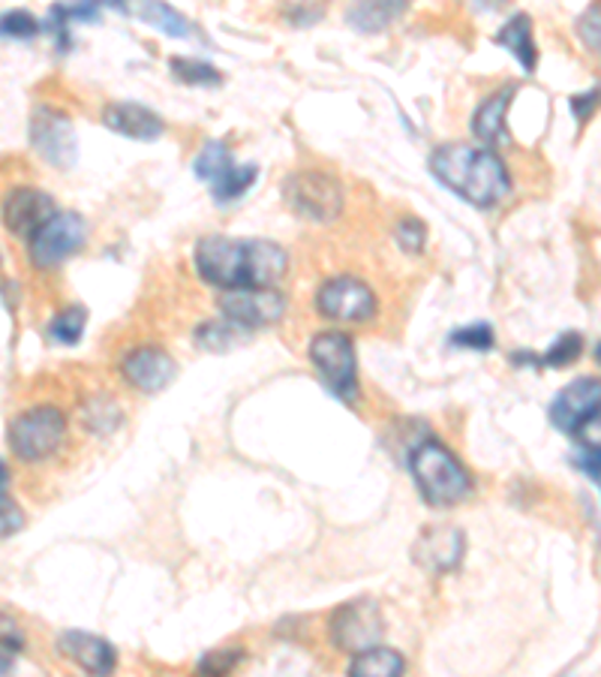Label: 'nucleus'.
I'll list each match as a JSON object with an SVG mask.
<instances>
[{
    "instance_id": "6e6552de",
    "label": "nucleus",
    "mask_w": 601,
    "mask_h": 677,
    "mask_svg": "<svg viewBox=\"0 0 601 677\" xmlns=\"http://www.w3.org/2000/svg\"><path fill=\"white\" fill-rule=\"evenodd\" d=\"M331 642L343 654H361L367 647L382 642L385 618L377 599H352L331 615Z\"/></svg>"
},
{
    "instance_id": "a211bd4d",
    "label": "nucleus",
    "mask_w": 601,
    "mask_h": 677,
    "mask_svg": "<svg viewBox=\"0 0 601 677\" xmlns=\"http://www.w3.org/2000/svg\"><path fill=\"white\" fill-rule=\"evenodd\" d=\"M409 10V0H355L346 10V24L358 34H382Z\"/></svg>"
},
{
    "instance_id": "412c9836",
    "label": "nucleus",
    "mask_w": 601,
    "mask_h": 677,
    "mask_svg": "<svg viewBox=\"0 0 601 677\" xmlns=\"http://www.w3.org/2000/svg\"><path fill=\"white\" fill-rule=\"evenodd\" d=\"M494 43L499 48H506L508 55L523 67V72H535L539 48H535V36H532V19L527 12L511 15V19L502 24V31L494 34Z\"/></svg>"
},
{
    "instance_id": "c756f323",
    "label": "nucleus",
    "mask_w": 601,
    "mask_h": 677,
    "mask_svg": "<svg viewBox=\"0 0 601 677\" xmlns=\"http://www.w3.org/2000/svg\"><path fill=\"white\" fill-rule=\"evenodd\" d=\"M449 344L463 346V349H478V353H487V349H494L496 334L487 322H475V325H466V329L451 332Z\"/></svg>"
},
{
    "instance_id": "f8f14e48",
    "label": "nucleus",
    "mask_w": 601,
    "mask_h": 677,
    "mask_svg": "<svg viewBox=\"0 0 601 677\" xmlns=\"http://www.w3.org/2000/svg\"><path fill=\"white\" fill-rule=\"evenodd\" d=\"M599 380L596 377H580L551 401V410H547L551 425L568 434V437H578L587 425L599 422Z\"/></svg>"
},
{
    "instance_id": "4be33fe9",
    "label": "nucleus",
    "mask_w": 601,
    "mask_h": 677,
    "mask_svg": "<svg viewBox=\"0 0 601 677\" xmlns=\"http://www.w3.org/2000/svg\"><path fill=\"white\" fill-rule=\"evenodd\" d=\"M406 672V659H403L397 651L391 647H367L361 654H352V663H349V675L355 677H394Z\"/></svg>"
},
{
    "instance_id": "f3484780",
    "label": "nucleus",
    "mask_w": 601,
    "mask_h": 677,
    "mask_svg": "<svg viewBox=\"0 0 601 677\" xmlns=\"http://www.w3.org/2000/svg\"><path fill=\"white\" fill-rule=\"evenodd\" d=\"M103 124L112 133H120L136 142H153L165 133L163 118L142 103H108L103 108Z\"/></svg>"
},
{
    "instance_id": "bb28decb",
    "label": "nucleus",
    "mask_w": 601,
    "mask_h": 677,
    "mask_svg": "<svg viewBox=\"0 0 601 677\" xmlns=\"http://www.w3.org/2000/svg\"><path fill=\"white\" fill-rule=\"evenodd\" d=\"M84 325H88V310L72 305V308L60 310L58 317L48 322V337H51L55 344L72 346L79 344V337L84 334Z\"/></svg>"
},
{
    "instance_id": "cd10ccee",
    "label": "nucleus",
    "mask_w": 601,
    "mask_h": 677,
    "mask_svg": "<svg viewBox=\"0 0 601 677\" xmlns=\"http://www.w3.org/2000/svg\"><path fill=\"white\" fill-rule=\"evenodd\" d=\"M583 353V337L578 332L559 334L554 341V346L542 356V365L547 368H566V365H575Z\"/></svg>"
},
{
    "instance_id": "58836bf2",
    "label": "nucleus",
    "mask_w": 601,
    "mask_h": 677,
    "mask_svg": "<svg viewBox=\"0 0 601 677\" xmlns=\"http://www.w3.org/2000/svg\"><path fill=\"white\" fill-rule=\"evenodd\" d=\"M596 103H599V91H596V88H592L590 94L571 96V112H575V118H578L580 127H583V124L592 118V112H596Z\"/></svg>"
},
{
    "instance_id": "5701e85b",
    "label": "nucleus",
    "mask_w": 601,
    "mask_h": 677,
    "mask_svg": "<svg viewBox=\"0 0 601 677\" xmlns=\"http://www.w3.org/2000/svg\"><path fill=\"white\" fill-rule=\"evenodd\" d=\"M256 179H259V169L253 167V163H232V167L226 169L223 175L211 184L213 203H238V199L256 184Z\"/></svg>"
},
{
    "instance_id": "20e7f679",
    "label": "nucleus",
    "mask_w": 601,
    "mask_h": 677,
    "mask_svg": "<svg viewBox=\"0 0 601 677\" xmlns=\"http://www.w3.org/2000/svg\"><path fill=\"white\" fill-rule=\"evenodd\" d=\"M10 449L24 463H36L51 458L67 440V416L58 406H34L10 422Z\"/></svg>"
},
{
    "instance_id": "a19ab883",
    "label": "nucleus",
    "mask_w": 601,
    "mask_h": 677,
    "mask_svg": "<svg viewBox=\"0 0 601 677\" xmlns=\"http://www.w3.org/2000/svg\"><path fill=\"white\" fill-rule=\"evenodd\" d=\"M7 487H10V467L0 461V497L7 494Z\"/></svg>"
},
{
    "instance_id": "4468645a",
    "label": "nucleus",
    "mask_w": 601,
    "mask_h": 677,
    "mask_svg": "<svg viewBox=\"0 0 601 677\" xmlns=\"http://www.w3.org/2000/svg\"><path fill=\"white\" fill-rule=\"evenodd\" d=\"M120 374L136 392L157 394L163 392L169 382L175 380L177 365L160 346H136L120 358Z\"/></svg>"
},
{
    "instance_id": "39448f33",
    "label": "nucleus",
    "mask_w": 601,
    "mask_h": 677,
    "mask_svg": "<svg viewBox=\"0 0 601 677\" xmlns=\"http://www.w3.org/2000/svg\"><path fill=\"white\" fill-rule=\"evenodd\" d=\"M310 362L319 370L334 398L343 404L358 401V358H355V344L349 334L343 332H319L310 341Z\"/></svg>"
},
{
    "instance_id": "1a4fd4ad",
    "label": "nucleus",
    "mask_w": 601,
    "mask_h": 677,
    "mask_svg": "<svg viewBox=\"0 0 601 677\" xmlns=\"http://www.w3.org/2000/svg\"><path fill=\"white\" fill-rule=\"evenodd\" d=\"M316 310L325 320L361 325V322H370L377 317L379 305L373 289L365 280H358L352 274H340V277H331L319 286Z\"/></svg>"
},
{
    "instance_id": "7c9ffc66",
    "label": "nucleus",
    "mask_w": 601,
    "mask_h": 677,
    "mask_svg": "<svg viewBox=\"0 0 601 677\" xmlns=\"http://www.w3.org/2000/svg\"><path fill=\"white\" fill-rule=\"evenodd\" d=\"M120 425V410L112 398H96L94 404L88 406V428L94 434H112Z\"/></svg>"
},
{
    "instance_id": "423d86ee",
    "label": "nucleus",
    "mask_w": 601,
    "mask_h": 677,
    "mask_svg": "<svg viewBox=\"0 0 601 677\" xmlns=\"http://www.w3.org/2000/svg\"><path fill=\"white\" fill-rule=\"evenodd\" d=\"M88 241V223L76 211H55L51 220L27 238V256L39 272H55L72 253H79Z\"/></svg>"
},
{
    "instance_id": "2eb2a0df",
    "label": "nucleus",
    "mask_w": 601,
    "mask_h": 677,
    "mask_svg": "<svg viewBox=\"0 0 601 677\" xmlns=\"http://www.w3.org/2000/svg\"><path fill=\"white\" fill-rule=\"evenodd\" d=\"M55 211H58V203H55L46 191L15 187V191L7 193V199H3V226H7L15 238L27 241L39 226L55 217Z\"/></svg>"
},
{
    "instance_id": "c9c22d12",
    "label": "nucleus",
    "mask_w": 601,
    "mask_h": 677,
    "mask_svg": "<svg viewBox=\"0 0 601 677\" xmlns=\"http://www.w3.org/2000/svg\"><path fill=\"white\" fill-rule=\"evenodd\" d=\"M571 463H575L583 475H590L592 485H599V446L583 443L578 451H571Z\"/></svg>"
},
{
    "instance_id": "aec40b11",
    "label": "nucleus",
    "mask_w": 601,
    "mask_h": 677,
    "mask_svg": "<svg viewBox=\"0 0 601 677\" xmlns=\"http://www.w3.org/2000/svg\"><path fill=\"white\" fill-rule=\"evenodd\" d=\"M511 96H515V88L508 84L502 91H496L484 100L482 106L475 108L472 115V133L475 139L484 145H499L508 142V130H506V112L511 106Z\"/></svg>"
},
{
    "instance_id": "f03ea898",
    "label": "nucleus",
    "mask_w": 601,
    "mask_h": 677,
    "mask_svg": "<svg viewBox=\"0 0 601 677\" xmlns=\"http://www.w3.org/2000/svg\"><path fill=\"white\" fill-rule=\"evenodd\" d=\"M430 172L434 179L458 193L463 203L475 208H494L506 203L511 193V175L508 167L494 154V148L470 142L439 145L430 154Z\"/></svg>"
},
{
    "instance_id": "b1692460",
    "label": "nucleus",
    "mask_w": 601,
    "mask_h": 677,
    "mask_svg": "<svg viewBox=\"0 0 601 677\" xmlns=\"http://www.w3.org/2000/svg\"><path fill=\"white\" fill-rule=\"evenodd\" d=\"M244 337V329L229 320H208L205 325L196 329V344L201 349H211V353H226L235 344H241Z\"/></svg>"
},
{
    "instance_id": "9d476101",
    "label": "nucleus",
    "mask_w": 601,
    "mask_h": 677,
    "mask_svg": "<svg viewBox=\"0 0 601 677\" xmlns=\"http://www.w3.org/2000/svg\"><path fill=\"white\" fill-rule=\"evenodd\" d=\"M289 301L274 286H244V289H226L220 296L223 320L235 322L244 332L250 329H268L284 320Z\"/></svg>"
},
{
    "instance_id": "a878e982",
    "label": "nucleus",
    "mask_w": 601,
    "mask_h": 677,
    "mask_svg": "<svg viewBox=\"0 0 601 677\" xmlns=\"http://www.w3.org/2000/svg\"><path fill=\"white\" fill-rule=\"evenodd\" d=\"M235 163V157H232V151L226 148L223 142H208L205 148L199 151V157H196V163H193V172H196V179L199 181H208V184H213V181L223 175L226 169Z\"/></svg>"
},
{
    "instance_id": "ddd939ff",
    "label": "nucleus",
    "mask_w": 601,
    "mask_h": 677,
    "mask_svg": "<svg viewBox=\"0 0 601 677\" xmlns=\"http://www.w3.org/2000/svg\"><path fill=\"white\" fill-rule=\"evenodd\" d=\"M463 554H466V536L460 527H446V524L425 527L413 546V560L430 575L454 572L463 563Z\"/></svg>"
},
{
    "instance_id": "7ed1b4c3",
    "label": "nucleus",
    "mask_w": 601,
    "mask_h": 677,
    "mask_svg": "<svg viewBox=\"0 0 601 677\" xmlns=\"http://www.w3.org/2000/svg\"><path fill=\"white\" fill-rule=\"evenodd\" d=\"M409 470L415 485L434 509H451L472 494V473L458 461V455L434 437L418 440L409 449Z\"/></svg>"
},
{
    "instance_id": "4c0bfd02",
    "label": "nucleus",
    "mask_w": 601,
    "mask_h": 677,
    "mask_svg": "<svg viewBox=\"0 0 601 677\" xmlns=\"http://www.w3.org/2000/svg\"><path fill=\"white\" fill-rule=\"evenodd\" d=\"M0 647L3 654H19L24 647V635L19 630V623L7 615H0Z\"/></svg>"
},
{
    "instance_id": "0eeeda50",
    "label": "nucleus",
    "mask_w": 601,
    "mask_h": 677,
    "mask_svg": "<svg viewBox=\"0 0 601 677\" xmlns=\"http://www.w3.org/2000/svg\"><path fill=\"white\" fill-rule=\"evenodd\" d=\"M284 196L286 205L310 223H331L343 211L340 181L328 172H316V169H304V172L289 175Z\"/></svg>"
},
{
    "instance_id": "e433bc0d",
    "label": "nucleus",
    "mask_w": 601,
    "mask_h": 677,
    "mask_svg": "<svg viewBox=\"0 0 601 677\" xmlns=\"http://www.w3.org/2000/svg\"><path fill=\"white\" fill-rule=\"evenodd\" d=\"M24 527V512L12 500L0 497V539L15 536Z\"/></svg>"
},
{
    "instance_id": "ea45409f",
    "label": "nucleus",
    "mask_w": 601,
    "mask_h": 677,
    "mask_svg": "<svg viewBox=\"0 0 601 677\" xmlns=\"http://www.w3.org/2000/svg\"><path fill=\"white\" fill-rule=\"evenodd\" d=\"M475 10H484V12H499L506 10L511 0H470Z\"/></svg>"
},
{
    "instance_id": "f704fd0d",
    "label": "nucleus",
    "mask_w": 601,
    "mask_h": 677,
    "mask_svg": "<svg viewBox=\"0 0 601 677\" xmlns=\"http://www.w3.org/2000/svg\"><path fill=\"white\" fill-rule=\"evenodd\" d=\"M599 15H601V7L592 0L590 7H587V12L578 19V36L583 46L590 48L592 55L599 51Z\"/></svg>"
},
{
    "instance_id": "2f4dec72",
    "label": "nucleus",
    "mask_w": 601,
    "mask_h": 677,
    "mask_svg": "<svg viewBox=\"0 0 601 677\" xmlns=\"http://www.w3.org/2000/svg\"><path fill=\"white\" fill-rule=\"evenodd\" d=\"M394 238H397V248L403 253H421L427 244V226L418 220V217H401V223L394 229Z\"/></svg>"
},
{
    "instance_id": "72a5a7b5",
    "label": "nucleus",
    "mask_w": 601,
    "mask_h": 677,
    "mask_svg": "<svg viewBox=\"0 0 601 677\" xmlns=\"http://www.w3.org/2000/svg\"><path fill=\"white\" fill-rule=\"evenodd\" d=\"M244 659V647H217L199 659V672L205 675H229Z\"/></svg>"
},
{
    "instance_id": "393cba45",
    "label": "nucleus",
    "mask_w": 601,
    "mask_h": 677,
    "mask_svg": "<svg viewBox=\"0 0 601 677\" xmlns=\"http://www.w3.org/2000/svg\"><path fill=\"white\" fill-rule=\"evenodd\" d=\"M169 67L175 72V79L184 84H196V88H220L223 84V72L217 70L213 64L199 58H172Z\"/></svg>"
},
{
    "instance_id": "9b49d317",
    "label": "nucleus",
    "mask_w": 601,
    "mask_h": 677,
    "mask_svg": "<svg viewBox=\"0 0 601 677\" xmlns=\"http://www.w3.org/2000/svg\"><path fill=\"white\" fill-rule=\"evenodd\" d=\"M31 145L48 167L72 169L79 157V139L72 121L51 106H39L31 118Z\"/></svg>"
},
{
    "instance_id": "79ce46f5",
    "label": "nucleus",
    "mask_w": 601,
    "mask_h": 677,
    "mask_svg": "<svg viewBox=\"0 0 601 677\" xmlns=\"http://www.w3.org/2000/svg\"><path fill=\"white\" fill-rule=\"evenodd\" d=\"M12 668V656H0V675H7Z\"/></svg>"
},
{
    "instance_id": "f257e3e1",
    "label": "nucleus",
    "mask_w": 601,
    "mask_h": 677,
    "mask_svg": "<svg viewBox=\"0 0 601 677\" xmlns=\"http://www.w3.org/2000/svg\"><path fill=\"white\" fill-rule=\"evenodd\" d=\"M196 272L220 289L277 286L289 272V253L268 238L208 236L196 244Z\"/></svg>"
},
{
    "instance_id": "c85d7f7f",
    "label": "nucleus",
    "mask_w": 601,
    "mask_h": 677,
    "mask_svg": "<svg viewBox=\"0 0 601 677\" xmlns=\"http://www.w3.org/2000/svg\"><path fill=\"white\" fill-rule=\"evenodd\" d=\"M43 31V24L36 22V15L27 10H12L0 15V36L3 39H34Z\"/></svg>"
},
{
    "instance_id": "dca6fc26",
    "label": "nucleus",
    "mask_w": 601,
    "mask_h": 677,
    "mask_svg": "<svg viewBox=\"0 0 601 677\" xmlns=\"http://www.w3.org/2000/svg\"><path fill=\"white\" fill-rule=\"evenodd\" d=\"M58 651L60 656H67L70 663L88 672V675H108L115 672L118 666V654L115 647L100 639L94 632H82V630H67L60 632L58 639Z\"/></svg>"
},
{
    "instance_id": "473e14b6",
    "label": "nucleus",
    "mask_w": 601,
    "mask_h": 677,
    "mask_svg": "<svg viewBox=\"0 0 601 677\" xmlns=\"http://www.w3.org/2000/svg\"><path fill=\"white\" fill-rule=\"evenodd\" d=\"M328 10V0H284V15L296 27H310Z\"/></svg>"
},
{
    "instance_id": "6ab92c4d",
    "label": "nucleus",
    "mask_w": 601,
    "mask_h": 677,
    "mask_svg": "<svg viewBox=\"0 0 601 677\" xmlns=\"http://www.w3.org/2000/svg\"><path fill=\"white\" fill-rule=\"evenodd\" d=\"M124 12H130L132 19L151 24L160 34L172 39H187L193 36V24L187 15H181L175 7H169L165 0H124Z\"/></svg>"
}]
</instances>
